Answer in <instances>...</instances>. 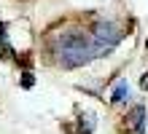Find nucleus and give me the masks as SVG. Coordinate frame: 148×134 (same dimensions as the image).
Returning a JSON list of instances; mask_svg holds the SVG:
<instances>
[{
	"label": "nucleus",
	"instance_id": "f257e3e1",
	"mask_svg": "<svg viewBox=\"0 0 148 134\" xmlns=\"http://www.w3.org/2000/svg\"><path fill=\"white\" fill-rule=\"evenodd\" d=\"M54 54H57V62L67 70H75V67H84L97 56L94 54V43H92V35H84L81 30H67V32H59L54 38Z\"/></svg>",
	"mask_w": 148,
	"mask_h": 134
},
{
	"label": "nucleus",
	"instance_id": "f03ea898",
	"mask_svg": "<svg viewBox=\"0 0 148 134\" xmlns=\"http://www.w3.org/2000/svg\"><path fill=\"white\" fill-rule=\"evenodd\" d=\"M121 40V30L119 24L113 22H97L92 30V43H94V54L97 56H105V54H110L113 48L119 46Z\"/></svg>",
	"mask_w": 148,
	"mask_h": 134
},
{
	"label": "nucleus",
	"instance_id": "7ed1b4c3",
	"mask_svg": "<svg viewBox=\"0 0 148 134\" xmlns=\"http://www.w3.org/2000/svg\"><path fill=\"white\" fill-rule=\"evenodd\" d=\"M127 129H137V134H145V131H148V118H145V107H140V105H137L135 110L129 113Z\"/></svg>",
	"mask_w": 148,
	"mask_h": 134
},
{
	"label": "nucleus",
	"instance_id": "20e7f679",
	"mask_svg": "<svg viewBox=\"0 0 148 134\" xmlns=\"http://www.w3.org/2000/svg\"><path fill=\"white\" fill-rule=\"evenodd\" d=\"M129 99V83L127 80H119L116 88L110 91V102H127Z\"/></svg>",
	"mask_w": 148,
	"mask_h": 134
},
{
	"label": "nucleus",
	"instance_id": "39448f33",
	"mask_svg": "<svg viewBox=\"0 0 148 134\" xmlns=\"http://www.w3.org/2000/svg\"><path fill=\"white\" fill-rule=\"evenodd\" d=\"M0 54H3V56H11V54H14L11 43H8V38H5V27L3 24H0Z\"/></svg>",
	"mask_w": 148,
	"mask_h": 134
},
{
	"label": "nucleus",
	"instance_id": "423d86ee",
	"mask_svg": "<svg viewBox=\"0 0 148 134\" xmlns=\"http://www.w3.org/2000/svg\"><path fill=\"white\" fill-rule=\"evenodd\" d=\"M22 86H24V88H30V86H32V75H30V73H24V78H22Z\"/></svg>",
	"mask_w": 148,
	"mask_h": 134
},
{
	"label": "nucleus",
	"instance_id": "0eeeda50",
	"mask_svg": "<svg viewBox=\"0 0 148 134\" xmlns=\"http://www.w3.org/2000/svg\"><path fill=\"white\" fill-rule=\"evenodd\" d=\"M140 86H143V88H148V73H145V75L140 78Z\"/></svg>",
	"mask_w": 148,
	"mask_h": 134
}]
</instances>
